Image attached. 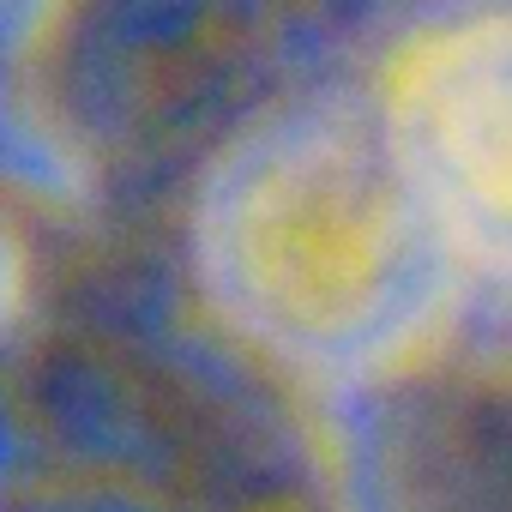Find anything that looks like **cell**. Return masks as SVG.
I'll use <instances>...</instances> for the list:
<instances>
[{"instance_id":"obj_1","label":"cell","mask_w":512,"mask_h":512,"mask_svg":"<svg viewBox=\"0 0 512 512\" xmlns=\"http://www.w3.org/2000/svg\"><path fill=\"white\" fill-rule=\"evenodd\" d=\"M193 266L253 350L302 374L386 368L464 290L374 91L253 121L199 187Z\"/></svg>"},{"instance_id":"obj_2","label":"cell","mask_w":512,"mask_h":512,"mask_svg":"<svg viewBox=\"0 0 512 512\" xmlns=\"http://www.w3.org/2000/svg\"><path fill=\"white\" fill-rule=\"evenodd\" d=\"M374 103L464 290L512 308V0H458L416 25Z\"/></svg>"}]
</instances>
